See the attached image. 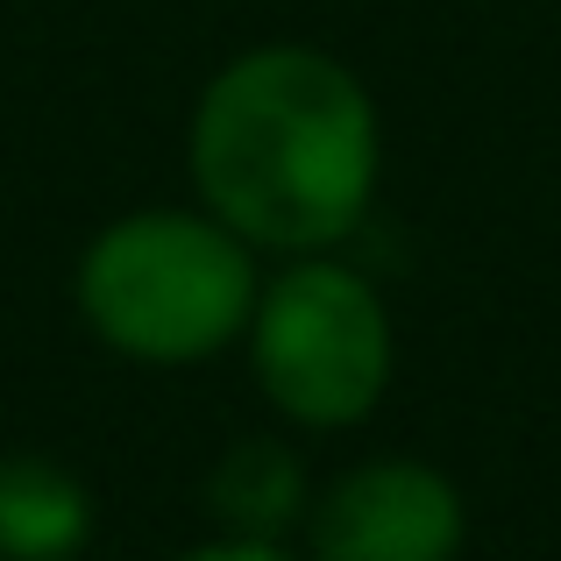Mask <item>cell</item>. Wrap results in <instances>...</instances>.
<instances>
[{
  "instance_id": "5b68a950",
  "label": "cell",
  "mask_w": 561,
  "mask_h": 561,
  "mask_svg": "<svg viewBox=\"0 0 561 561\" xmlns=\"http://www.w3.org/2000/svg\"><path fill=\"white\" fill-rule=\"evenodd\" d=\"M93 491L50 455H0V561H79L93 548Z\"/></svg>"
},
{
  "instance_id": "6da1fadb",
  "label": "cell",
  "mask_w": 561,
  "mask_h": 561,
  "mask_svg": "<svg viewBox=\"0 0 561 561\" xmlns=\"http://www.w3.org/2000/svg\"><path fill=\"white\" fill-rule=\"evenodd\" d=\"M185 157L199 206L249 249L320 256L377 199V100L313 43H256L199 85Z\"/></svg>"
},
{
  "instance_id": "8992f818",
  "label": "cell",
  "mask_w": 561,
  "mask_h": 561,
  "mask_svg": "<svg viewBox=\"0 0 561 561\" xmlns=\"http://www.w3.org/2000/svg\"><path fill=\"white\" fill-rule=\"evenodd\" d=\"M206 512H214L220 534L285 540L291 526H306V512H313L306 462L285 440H263V434L234 440V448H220V462L206 469Z\"/></svg>"
},
{
  "instance_id": "277c9868",
  "label": "cell",
  "mask_w": 561,
  "mask_h": 561,
  "mask_svg": "<svg viewBox=\"0 0 561 561\" xmlns=\"http://www.w3.org/2000/svg\"><path fill=\"white\" fill-rule=\"evenodd\" d=\"M462 491L434 462H356L306 512L313 561H455L462 554Z\"/></svg>"
},
{
  "instance_id": "3957f363",
  "label": "cell",
  "mask_w": 561,
  "mask_h": 561,
  "mask_svg": "<svg viewBox=\"0 0 561 561\" xmlns=\"http://www.w3.org/2000/svg\"><path fill=\"white\" fill-rule=\"evenodd\" d=\"M249 370L263 398L291 426H356L377 412L391 383V313L383 291L363 271L320 256H291L277 277H263L256 313H249Z\"/></svg>"
},
{
  "instance_id": "52a82bcc",
  "label": "cell",
  "mask_w": 561,
  "mask_h": 561,
  "mask_svg": "<svg viewBox=\"0 0 561 561\" xmlns=\"http://www.w3.org/2000/svg\"><path fill=\"white\" fill-rule=\"evenodd\" d=\"M179 561H299L285 540H242V534H214L199 548H185Z\"/></svg>"
},
{
  "instance_id": "7a4b0ae2",
  "label": "cell",
  "mask_w": 561,
  "mask_h": 561,
  "mask_svg": "<svg viewBox=\"0 0 561 561\" xmlns=\"http://www.w3.org/2000/svg\"><path fill=\"white\" fill-rule=\"evenodd\" d=\"M256 249L206 206H136L85 242L71 299L100 348L185 370L234 348L256 313Z\"/></svg>"
}]
</instances>
